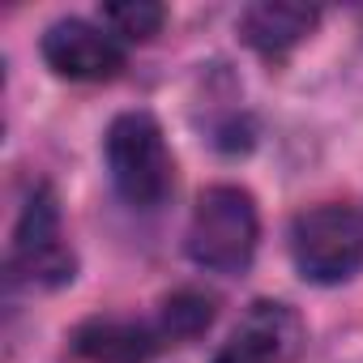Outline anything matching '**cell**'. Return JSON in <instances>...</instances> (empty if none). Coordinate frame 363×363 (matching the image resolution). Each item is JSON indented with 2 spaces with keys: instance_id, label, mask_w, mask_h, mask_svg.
<instances>
[{
  "instance_id": "6da1fadb",
  "label": "cell",
  "mask_w": 363,
  "mask_h": 363,
  "mask_svg": "<svg viewBox=\"0 0 363 363\" xmlns=\"http://www.w3.org/2000/svg\"><path fill=\"white\" fill-rule=\"evenodd\" d=\"M107 171L116 193L133 206V210H158L171 197V179H175V162L171 150L162 141V128L150 111H124L111 120L107 128Z\"/></svg>"
},
{
  "instance_id": "7a4b0ae2",
  "label": "cell",
  "mask_w": 363,
  "mask_h": 363,
  "mask_svg": "<svg viewBox=\"0 0 363 363\" xmlns=\"http://www.w3.org/2000/svg\"><path fill=\"white\" fill-rule=\"evenodd\" d=\"M261 240L257 201L235 184H214L197 197L193 223H189V257L201 269L214 274H240L248 269Z\"/></svg>"
},
{
  "instance_id": "3957f363",
  "label": "cell",
  "mask_w": 363,
  "mask_h": 363,
  "mask_svg": "<svg viewBox=\"0 0 363 363\" xmlns=\"http://www.w3.org/2000/svg\"><path fill=\"white\" fill-rule=\"evenodd\" d=\"M291 257L295 269L316 282L333 286L363 269V223L346 206H316L303 210L291 227Z\"/></svg>"
},
{
  "instance_id": "277c9868",
  "label": "cell",
  "mask_w": 363,
  "mask_h": 363,
  "mask_svg": "<svg viewBox=\"0 0 363 363\" xmlns=\"http://www.w3.org/2000/svg\"><path fill=\"white\" fill-rule=\"evenodd\" d=\"M73 252L60 231V210L52 189H35L22 206V218L13 227V248H9V274L30 286H65L73 282Z\"/></svg>"
},
{
  "instance_id": "5b68a950",
  "label": "cell",
  "mask_w": 363,
  "mask_h": 363,
  "mask_svg": "<svg viewBox=\"0 0 363 363\" xmlns=\"http://www.w3.org/2000/svg\"><path fill=\"white\" fill-rule=\"evenodd\" d=\"M303 337L308 333L295 308L278 299H257L240 316L231 337L218 346L214 363H295L303 350Z\"/></svg>"
},
{
  "instance_id": "8992f818",
  "label": "cell",
  "mask_w": 363,
  "mask_h": 363,
  "mask_svg": "<svg viewBox=\"0 0 363 363\" xmlns=\"http://www.w3.org/2000/svg\"><path fill=\"white\" fill-rule=\"evenodd\" d=\"M43 60L69 82H111L124 69V48L116 35H103L99 26L82 22V18H65V22L48 26Z\"/></svg>"
},
{
  "instance_id": "52a82bcc",
  "label": "cell",
  "mask_w": 363,
  "mask_h": 363,
  "mask_svg": "<svg viewBox=\"0 0 363 363\" xmlns=\"http://www.w3.org/2000/svg\"><path fill=\"white\" fill-rule=\"evenodd\" d=\"M320 22V9L295 5V0H261L248 5L240 18V35L261 56H286L295 43H303Z\"/></svg>"
},
{
  "instance_id": "ba28073f",
  "label": "cell",
  "mask_w": 363,
  "mask_h": 363,
  "mask_svg": "<svg viewBox=\"0 0 363 363\" xmlns=\"http://www.w3.org/2000/svg\"><path fill=\"white\" fill-rule=\"evenodd\" d=\"M73 350L86 363H145L158 350V333L124 316H90L73 329Z\"/></svg>"
},
{
  "instance_id": "9c48e42d",
  "label": "cell",
  "mask_w": 363,
  "mask_h": 363,
  "mask_svg": "<svg viewBox=\"0 0 363 363\" xmlns=\"http://www.w3.org/2000/svg\"><path fill=\"white\" fill-rule=\"evenodd\" d=\"M214 325V295L206 291H175L162 299V337L167 342H193Z\"/></svg>"
},
{
  "instance_id": "30bf717a",
  "label": "cell",
  "mask_w": 363,
  "mask_h": 363,
  "mask_svg": "<svg viewBox=\"0 0 363 363\" xmlns=\"http://www.w3.org/2000/svg\"><path fill=\"white\" fill-rule=\"evenodd\" d=\"M103 22L124 39H150L162 30L167 9L154 0H120V5H103Z\"/></svg>"
}]
</instances>
